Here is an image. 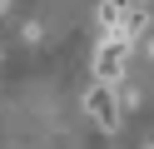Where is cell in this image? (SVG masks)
<instances>
[{
  "label": "cell",
  "instance_id": "1",
  "mask_svg": "<svg viewBox=\"0 0 154 149\" xmlns=\"http://www.w3.org/2000/svg\"><path fill=\"white\" fill-rule=\"evenodd\" d=\"M129 40L124 35H104L94 45V79L100 85H124V65H129Z\"/></svg>",
  "mask_w": 154,
  "mask_h": 149
},
{
  "label": "cell",
  "instance_id": "2",
  "mask_svg": "<svg viewBox=\"0 0 154 149\" xmlns=\"http://www.w3.org/2000/svg\"><path fill=\"white\" fill-rule=\"evenodd\" d=\"M85 114H90L104 134H114V129H119V114H124V104H119V85H100V79H94V85L85 89Z\"/></svg>",
  "mask_w": 154,
  "mask_h": 149
},
{
  "label": "cell",
  "instance_id": "3",
  "mask_svg": "<svg viewBox=\"0 0 154 149\" xmlns=\"http://www.w3.org/2000/svg\"><path fill=\"white\" fill-rule=\"evenodd\" d=\"M129 0H100V35H119Z\"/></svg>",
  "mask_w": 154,
  "mask_h": 149
},
{
  "label": "cell",
  "instance_id": "4",
  "mask_svg": "<svg viewBox=\"0 0 154 149\" xmlns=\"http://www.w3.org/2000/svg\"><path fill=\"white\" fill-rule=\"evenodd\" d=\"M5 10H10V0H0V15H5Z\"/></svg>",
  "mask_w": 154,
  "mask_h": 149
},
{
  "label": "cell",
  "instance_id": "5",
  "mask_svg": "<svg viewBox=\"0 0 154 149\" xmlns=\"http://www.w3.org/2000/svg\"><path fill=\"white\" fill-rule=\"evenodd\" d=\"M0 55H5V50H0Z\"/></svg>",
  "mask_w": 154,
  "mask_h": 149
}]
</instances>
